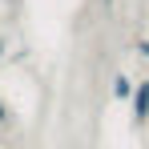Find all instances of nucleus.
Wrapping results in <instances>:
<instances>
[{
  "instance_id": "f03ea898",
  "label": "nucleus",
  "mask_w": 149,
  "mask_h": 149,
  "mask_svg": "<svg viewBox=\"0 0 149 149\" xmlns=\"http://www.w3.org/2000/svg\"><path fill=\"white\" fill-rule=\"evenodd\" d=\"M113 97H117V101H129V97H133V81H129L125 73L113 77Z\"/></svg>"
},
{
  "instance_id": "7ed1b4c3",
  "label": "nucleus",
  "mask_w": 149,
  "mask_h": 149,
  "mask_svg": "<svg viewBox=\"0 0 149 149\" xmlns=\"http://www.w3.org/2000/svg\"><path fill=\"white\" fill-rule=\"evenodd\" d=\"M137 52H141V56H149V36H137Z\"/></svg>"
},
{
  "instance_id": "f257e3e1",
  "label": "nucleus",
  "mask_w": 149,
  "mask_h": 149,
  "mask_svg": "<svg viewBox=\"0 0 149 149\" xmlns=\"http://www.w3.org/2000/svg\"><path fill=\"white\" fill-rule=\"evenodd\" d=\"M129 105H133V121L145 125V121H149V81H137V85H133Z\"/></svg>"
},
{
  "instance_id": "20e7f679",
  "label": "nucleus",
  "mask_w": 149,
  "mask_h": 149,
  "mask_svg": "<svg viewBox=\"0 0 149 149\" xmlns=\"http://www.w3.org/2000/svg\"><path fill=\"white\" fill-rule=\"evenodd\" d=\"M8 121V105H4V101H0V125Z\"/></svg>"
}]
</instances>
